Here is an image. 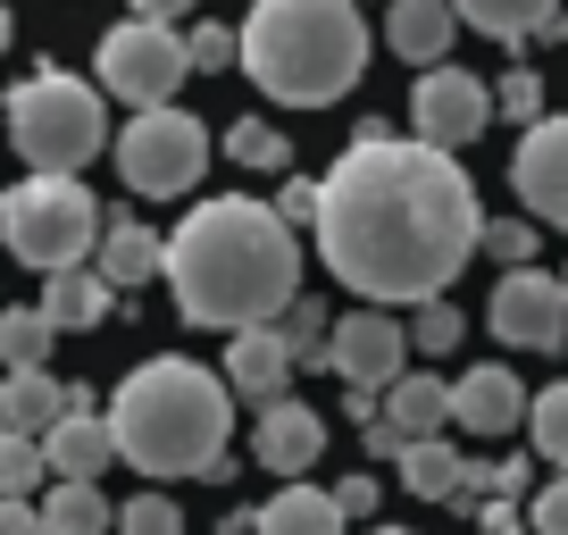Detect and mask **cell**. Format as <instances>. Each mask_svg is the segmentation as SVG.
Masks as SVG:
<instances>
[{
  "label": "cell",
  "instance_id": "6da1fadb",
  "mask_svg": "<svg viewBox=\"0 0 568 535\" xmlns=\"http://www.w3.org/2000/svg\"><path fill=\"white\" fill-rule=\"evenodd\" d=\"M318 268L359 310H418L444 302L452 276L477 260L485 210L477 184L452 151L393 134V125H359V143L318 176Z\"/></svg>",
  "mask_w": 568,
  "mask_h": 535
},
{
  "label": "cell",
  "instance_id": "7a4b0ae2",
  "mask_svg": "<svg viewBox=\"0 0 568 535\" xmlns=\"http://www.w3.org/2000/svg\"><path fill=\"white\" fill-rule=\"evenodd\" d=\"M160 276L193 326L251 335V326H276L302 302V243L260 193H217L176 218Z\"/></svg>",
  "mask_w": 568,
  "mask_h": 535
},
{
  "label": "cell",
  "instance_id": "3957f363",
  "mask_svg": "<svg viewBox=\"0 0 568 535\" xmlns=\"http://www.w3.org/2000/svg\"><path fill=\"white\" fill-rule=\"evenodd\" d=\"M101 418L118 435V461L142 468V477H234L226 468L234 393L217 369H201L184 352H160L142 369H125Z\"/></svg>",
  "mask_w": 568,
  "mask_h": 535
},
{
  "label": "cell",
  "instance_id": "277c9868",
  "mask_svg": "<svg viewBox=\"0 0 568 535\" xmlns=\"http://www.w3.org/2000/svg\"><path fill=\"white\" fill-rule=\"evenodd\" d=\"M234 42H243V75L284 109H335L368 75L359 0H251Z\"/></svg>",
  "mask_w": 568,
  "mask_h": 535
},
{
  "label": "cell",
  "instance_id": "5b68a950",
  "mask_svg": "<svg viewBox=\"0 0 568 535\" xmlns=\"http://www.w3.org/2000/svg\"><path fill=\"white\" fill-rule=\"evenodd\" d=\"M109 109H101V84L68 68H34L26 84H9V143H18L26 176H84L92 160L109 151Z\"/></svg>",
  "mask_w": 568,
  "mask_h": 535
},
{
  "label": "cell",
  "instance_id": "8992f818",
  "mask_svg": "<svg viewBox=\"0 0 568 535\" xmlns=\"http://www.w3.org/2000/svg\"><path fill=\"white\" fill-rule=\"evenodd\" d=\"M101 226H109V210H101V193H92L84 176H18L0 193V243L18 251L26 268H42V276L92 268Z\"/></svg>",
  "mask_w": 568,
  "mask_h": 535
},
{
  "label": "cell",
  "instance_id": "52a82bcc",
  "mask_svg": "<svg viewBox=\"0 0 568 535\" xmlns=\"http://www.w3.org/2000/svg\"><path fill=\"white\" fill-rule=\"evenodd\" d=\"M109 151H118V176L125 193H151V201H176L201 184V168H210V125L193 118V109H142V118H125L118 134H109Z\"/></svg>",
  "mask_w": 568,
  "mask_h": 535
},
{
  "label": "cell",
  "instance_id": "ba28073f",
  "mask_svg": "<svg viewBox=\"0 0 568 535\" xmlns=\"http://www.w3.org/2000/svg\"><path fill=\"white\" fill-rule=\"evenodd\" d=\"M92 68H101V92H118L125 109H168L176 101V84L193 68H184V34L176 26H151V18H125L101 34V51H92Z\"/></svg>",
  "mask_w": 568,
  "mask_h": 535
},
{
  "label": "cell",
  "instance_id": "9c48e42d",
  "mask_svg": "<svg viewBox=\"0 0 568 535\" xmlns=\"http://www.w3.org/2000/svg\"><path fill=\"white\" fill-rule=\"evenodd\" d=\"M485 118H494V92H485V75L468 68H426L418 84H409V134L435 151H452L460 160V143H477Z\"/></svg>",
  "mask_w": 568,
  "mask_h": 535
},
{
  "label": "cell",
  "instance_id": "30bf717a",
  "mask_svg": "<svg viewBox=\"0 0 568 535\" xmlns=\"http://www.w3.org/2000/svg\"><path fill=\"white\" fill-rule=\"evenodd\" d=\"M326 369H335L352 393L385 402L393 376H409V335H402V319H393V310H352V319H335V335H326Z\"/></svg>",
  "mask_w": 568,
  "mask_h": 535
},
{
  "label": "cell",
  "instance_id": "8fae6325",
  "mask_svg": "<svg viewBox=\"0 0 568 535\" xmlns=\"http://www.w3.org/2000/svg\"><path fill=\"white\" fill-rule=\"evenodd\" d=\"M485 326H494L510 352H560V343H568V285L544 276V268H518V276L494 285Z\"/></svg>",
  "mask_w": 568,
  "mask_h": 535
},
{
  "label": "cell",
  "instance_id": "7c38bea8",
  "mask_svg": "<svg viewBox=\"0 0 568 535\" xmlns=\"http://www.w3.org/2000/svg\"><path fill=\"white\" fill-rule=\"evenodd\" d=\"M510 193L535 226H568V109H544V118L518 134L510 151Z\"/></svg>",
  "mask_w": 568,
  "mask_h": 535
},
{
  "label": "cell",
  "instance_id": "4fadbf2b",
  "mask_svg": "<svg viewBox=\"0 0 568 535\" xmlns=\"http://www.w3.org/2000/svg\"><path fill=\"white\" fill-rule=\"evenodd\" d=\"M318 452H326V418L293 393L267 402L260 427H251V468H267L276 485H302V468H318Z\"/></svg>",
  "mask_w": 568,
  "mask_h": 535
},
{
  "label": "cell",
  "instance_id": "5bb4252c",
  "mask_svg": "<svg viewBox=\"0 0 568 535\" xmlns=\"http://www.w3.org/2000/svg\"><path fill=\"white\" fill-rule=\"evenodd\" d=\"M452 427H468V435H510V427H527V385H518L510 369H468L460 385H452Z\"/></svg>",
  "mask_w": 568,
  "mask_h": 535
},
{
  "label": "cell",
  "instance_id": "9a60e30c",
  "mask_svg": "<svg viewBox=\"0 0 568 535\" xmlns=\"http://www.w3.org/2000/svg\"><path fill=\"white\" fill-rule=\"evenodd\" d=\"M42 468H51V485H101V468H118L109 418L101 411H68L51 435H42Z\"/></svg>",
  "mask_w": 568,
  "mask_h": 535
},
{
  "label": "cell",
  "instance_id": "2e32d148",
  "mask_svg": "<svg viewBox=\"0 0 568 535\" xmlns=\"http://www.w3.org/2000/svg\"><path fill=\"white\" fill-rule=\"evenodd\" d=\"M217 376H226L234 402H260V411H267V402L293 393V352H284L276 326H251V335L226 343V369H217Z\"/></svg>",
  "mask_w": 568,
  "mask_h": 535
},
{
  "label": "cell",
  "instance_id": "e0dca14e",
  "mask_svg": "<svg viewBox=\"0 0 568 535\" xmlns=\"http://www.w3.org/2000/svg\"><path fill=\"white\" fill-rule=\"evenodd\" d=\"M452 34H460L452 0H385V42L409 68H452Z\"/></svg>",
  "mask_w": 568,
  "mask_h": 535
},
{
  "label": "cell",
  "instance_id": "ac0fdd59",
  "mask_svg": "<svg viewBox=\"0 0 568 535\" xmlns=\"http://www.w3.org/2000/svg\"><path fill=\"white\" fill-rule=\"evenodd\" d=\"M75 411V385H59L51 369H18V376H0V435H51L59 418Z\"/></svg>",
  "mask_w": 568,
  "mask_h": 535
},
{
  "label": "cell",
  "instance_id": "d6986e66",
  "mask_svg": "<svg viewBox=\"0 0 568 535\" xmlns=\"http://www.w3.org/2000/svg\"><path fill=\"white\" fill-rule=\"evenodd\" d=\"M92 268L109 276V293H125V285H151V276L168 268V234H151L134 210H118V218L101 226V251H92Z\"/></svg>",
  "mask_w": 568,
  "mask_h": 535
},
{
  "label": "cell",
  "instance_id": "ffe728a7",
  "mask_svg": "<svg viewBox=\"0 0 568 535\" xmlns=\"http://www.w3.org/2000/svg\"><path fill=\"white\" fill-rule=\"evenodd\" d=\"M109 302H118V293H109V276L101 268H59V276H42V319H51V335H92V326L109 319Z\"/></svg>",
  "mask_w": 568,
  "mask_h": 535
},
{
  "label": "cell",
  "instance_id": "44dd1931",
  "mask_svg": "<svg viewBox=\"0 0 568 535\" xmlns=\"http://www.w3.org/2000/svg\"><path fill=\"white\" fill-rule=\"evenodd\" d=\"M385 427L402 435V444H418V435H435V427H452V385L444 376H426V369H409V376H393L385 385Z\"/></svg>",
  "mask_w": 568,
  "mask_h": 535
},
{
  "label": "cell",
  "instance_id": "7402d4cb",
  "mask_svg": "<svg viewBox=\"0 0 568 535\" xmlns=\"http://www.w3.org/2000/svg\"><path fill=\"white\" fill-rule=\"evenodd\" d=\"M352 527V518L335 511V494H326V485H276V494L260 502V527L251 535H343Z\"/></svg>",
  "mask_w": 568,
  "mask_h": 535
},
{
  "label": "cell",
  "instance_id": "603a6c76",
  "mask_svg": "<svg viewBox=\"0 0 568 535\" xmlns=\"http://www.w3.org/2000/svg\"><path fill=\"white\" fill-rule=\"evenodd\" d=\"M42 535H118V502L101 485H42Z\"/></svg>",
  "mask_w": 568,
  "mask_h": 535
},
{
  "label": "cell",
  "instance_id": "cb8c5ba5",
  "mask_svg": "<svg viewBox=\"0 0 568 535\" xmlns=\"http://www.w3.org/2000/svg\"><path fill=\"white\" fill-rule=\"evenodd\" d=\"M452 18L477 26L485 42H535L551 18H560V0H452Z\"/></svg>",
  "mask_w": 568,
  "mask_h": 535
},
{
  "label": "cell",
  "instance_id": "d4e9b609",
  "mask_svg": "<svg viewBox=\"0 0 568 535\" xmlns=\"http://www.w3.org/2000/svg\"><path fill=\"white\" fill-rule=\"evenodd\" d=\"M402 494L418 502H460V452L444 444V435H418V444H402Z\"/></svg>",
  "mask_w": 568,
  "mask_h": 535
},
{
  "label": "cell",
  "instance_id": "484cf974",
  "mask_svg": "<svg viewBox=\"0 0 568 535\" xmlns=\"http://www.w3.org/2000/svg\"><path fill=\"white\" fill-rule=\"evenodd\" d=\"M51 319L42 310H0V376H18V369H51Z\"/></svg>",
  "mask_w": 568,
  "mask_h": 535
},
{
  "label": "cell",
  "instance_id": "4316f807",
  "mask_svg": "<svg viewBox=\"0 0 568 535\" xmlns=\"http://www.w3.org/2000/svg\"><path fill=\"white\" fill-rule=\"evenodd\" d=\"M527 435H535V452L568 477V376L544 385V393H527Z\"/></svg>",
  "mask_w": 568,
  "mask_h": 535
},
{
  "label": "cell",
  "instance_id": "83f0119b",
  "mask_svg": "<svg viewBox=\"0 0 568 535\" xmlns=\"http://www.w3.org/2000/svg\"><path fill=\"white\" fill-rule=\"evenodd\" d=\"M217 151H226L234 168H284L293 160V134H276L267 118H234L226 134H217Z\"/></svg>",
  "mask_w": 568,
  "mask_h": 535
},
{
  "label": "cell",
  "instance_id": "f1b7e54d",
  "mask_svg": "<svg viewBox=\"0 0 568 535\" xmlns=\"http://www.w3.org/2000/svg\"><path fill=\"white\" fill-rule=\"evenodd\" d=\"M276 335H284V352H293V369H326V335H335V319H326V302H293L276 319Z\"/></svg>",
  "mask_w": 568,
  "mask_h": 535
},
{
  "label": "cell",
  "instance_id": "f546056e",
  "mask_svg": "<svg viewBox=\"0 0 568 535\" xmlns=\"http://www.w3.org/2000/svg\"><path fill=\"white\" fill-rule=\"evenodd\" d=\"M51 468H42V444L34 435H0V502H42Z\"/></svg>",
  "mask_w": 568,
  "mask_h": 535
},
{
  "label": "cell",
  "instance_id": "4dcf8cb0",
  "mask_svg": "<svg viewBox=\"0 0 568 535\" xmlns=\"http://www.w3.org/2000/svg\"><path fill=\"white\" fill-rule=\"evenodd\" d=\"M402 335H409V352L444 360V352H460L468 319H460V302H452V293H444V302H418V310H409V326H402Z\"/></svg>",
  "mask_w": 568,
  "mask_h": 535
},
{
  "label": "cell",
  "instance_id": "1f68e13d",
  "mask_svg": "<svg viewBox=\"0 0 568 535\" xmlns=\"http://www.w3.org/2000/svg\"><path fill=\"white\" fill-rule=\"evenodd\" d=\"M485 260H501L518 276V268H535V218H485Z\"/></svg>",
  "mask_w": 568,
  "mask_h": 535
},
{
  "label": "cell",
  "instance_id": "d6a6232c",
  "mask_svg": "<svg viewBox=\"0 0 568 535\" xmlns=\"http://www.w3.org/2000/svg\"><path fill=\"white\" fill-rule=\"evenodd\" d=\"M118 535H184V511L168 494H151V485H142L134 502H118Z\"/></svg>",
  "mask_w": 568,
  "mask_h": 535
},
{
  "label": "cell",
  "instance_id": "836d02e7",
  "mask_svg": "<svg viewBox=\"0 0 568 535\" xmlns=\"http://www.w3.org/2000/svg\"><path fill=\"white\" fill-rule=\"evenodd\" d=\"M184 68H193V75L243 68V42H234V26H193V34H184Z\"/></svg>",
  "mask_w": 568,
  "mask_h": 535
},
{
  "label": "cell",
  "instance_id": "e575fe53",
  "mask_svg": "<svg viewBox=\"0 0 568 535\" xmlns=\"http://www.w3.org/2000/svg\"><path fill=\"white\" fill-rule=\"evenodd\" d=\"M494 109H501V118H518V125H535V118H544V75H535V68H510V75L494 84Z\"/></svg>",
  "mask_w": 568,
  "mask_h": 535
},
{
  "label": "cell",
  "instance_id": "d590c367",
  "mask_svg": "<svg viewBox=\"0 0 568 535\" xmlns=\"http://www.w3.org/2000/svg\"><path fill=\"white\" fill-rule=\"evenodd\" d=\"M527 535H568V477H551V485L527 494Z\"/></svg>",
  "mask_w": 568,
  "mask_h": 535
},
{
  "label": "cell",
  "instance_id": "8d00e7d4",
  "mask_svg": "<svg viewBox=\"0 0 568 535\" xmlns=\"http://www.w3.org/2000/svg\"><path fill=\"white\" fill-rule=\"evenodd\" d=\"M284 226H318V176H284V193L267 201Z\"/></svg>",
  "mask_w": 568,
  "mask_h": 535
},
{
  "label": "cell",
  "instance_id": "74e56055",
  "mask_svg": "<svg viewBox=\"0 0 568 535\" xmlns=\"http://www.w3.org/2000/svg\"><path fill=\"white\" fill-rule=\"evenodd\" d=\"M326 494H335V511H343V518H368L376 502H385V485H376L368 468H352V477H343V485H326Z\"/></svg>",
  "mask_w": 568,
  "mask_h": 535
},
{
  "label": "cell",
  "instance_id": "f35d334b",
  "mask_svg": "<svg viewBox=\"0 0 568 535\" xmlns=\"http://www.w3.org/2000/svg\"><path fill=\"white\" fill-rule=\"evenodd\" d=\"M477 518H485V535H527V511H518V502H477Z\"/></svg>",
  "mask_w": 568,
  "mask_h": 535
},
{
  "label": "cell",
  "instance_id": "ab89813d",
  "mask_svg": "<svg viewBox=\"0 0 568 535\" xmlns=\"http://www.w3.org/2000/svg\"><path fill=\"white\" fill-rule=\"evenodd\" d=\"M359 452H368V461H402V435H393L385 418H368V435H359Z\"/></svg>",
  "mask_w": 568,
  "mask_h": 535
},
{
  "label": "cell",
  "instance_id": "60d3db41",
  "mask_svg": "<svg viewBox=\"0 0 568 535\" xmlns=\"http://www.w3.org/2000/svg\"><path fill=\"white\" fill-rule=\"evenodd\" d=\"M0 535H42V511L34 502H0Z\"/></svg>",
  "mask_w": 568,
  "mask_h": 535
},
{
  "label": "cell",
  "instance_id": "b9f144b4",
  "mask_svg": "<svg viewBox=\"0 0 568 535\" xmlns=\"http://www.w3.org/2000/svg\"><path fill=\"white\" fill-rule=\"evenodd\" d=\"M134 18H151V26H176V18H193V0H125Z\"/></svg>",
  "mask_w": 568,
  "mask_h": 535
},
{
  "label": "cell",
  "instance_id": "7bdbcfd3",
  "mask_svg": "<svg viewBox=\"0 0 568 535\" xmlns=\"http://www.w3.org/2000/svg\"><path fill=\"white\" fill-rule=\"evenodd\" d=\"M0 51H9V0H0Z\"/></svg>",
  "mask_w": 568,
  "mask_h": 535
},
{
  "label": "cell",
  "instance_id": "ee69618b",
  "mask_svg": "<svg viewBox=\"0 0 568 535\" xmlns=\"http://www.w3.org/2000/svg\"><path fill=\"white\" fill-rule=\"evenodd\" d=\"M368 535H409V527H368Z\"/></svg>",
  "mask_w": 568,
  "mask_h": 535
},
{
  "label": "cell",
  "instance_id": "f6af8a7d",
  "mask_svg": "<svg viewBox=\"0 0 568 535\" xmlns=\"http://www.w3.org/2000/svg\"><path fill=\"white\" fill-rule=\"evenodd\" d=\"M560 285H568V276H560Z\"/></svg>",
  "mask_w": 568,
  "mask_h": 535
}]
</instances>
